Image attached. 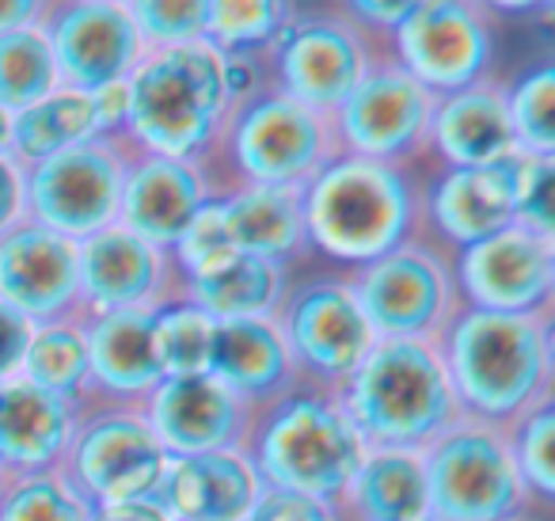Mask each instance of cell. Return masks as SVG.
Masks as SVG:
<instances>
[{"label": "cell", "instance_id": "25", "mask_svg": "<svg viewBox=\"0 0 555 521\" xmlns=\"http://www.w3.org/2000/svg\"><path fill=\"white\" fill-rule=\"evenodd\" d=\"M430 149L446 168H491L521 153L506 115V88L487 77L464 92L441 96L434 103Z\"/></svg>", "mask_w": 555, "mask_h": 521}, {"label": "cell", "instance_id": "33", "mask_svg": "<svg viewBox=\"0 0 555 521\" xmlns=\"http://www.w3.org/2000/svg\"><path fill=\"white\" fill-rule=\"evenodd\" d=\"M62 88L47 31L24 27L0 39V111L20 115Z\"/></svg>", "mask_w": 555, "mask_h": 521}, {"label": "cell", "instance_id": "9", "mask_svg": "<svg viewBox=\"0 0 555 521\" xmlns=\"http://www.w3.org/2000/svg\"><path fill=\"white\" fill-rule=\"evenodd\" d=\"M168 465L141 407L92 404L80 411L77 434L62 460V475L92 510L122 503H153Z\"/></svg>", "mask_w": 555, "mask_h": 521}, {"label": "cell", "instance_id": "19", "mask_svg": "<svg viewBox=\"0 0 555 521\" xmlns=\"http://www.w3.org/2000/svg\"><path fill=\"white\" fill-rule=\"evenodd\" d=\"M0 305L27 323L80 320L77 244L35 221H20L0 237Z\"/></svg>", "mask_w": 555, "mask_h": 521}, {"label": "cell", "instance_id": "21", "mask_svg": "<svg viewBox=\"0 0 555 521\" xmlns=\"http://www.w3.org/2000/svg\"><path fill=\"white\" fill-rule=\"evenodd\" d=\"M221 187L209 176V164L171 161V156L130 153L118 202V225L145 244L171 252L186 225L217 199Z\"/></svg>", "mask_w": 555, "mask_h": 521}, {"label": "cell", "instance_id": "3", "mask_svg": "<svg viewBox=\"0 0 555 521\" xmlns=\"http://www.w3.org/2000/svg\"><path fill=\"white\" fill-rule=\"evenodd\" d=\"M130 115L122 145L130 153L209 164L232 115L224 58L209 42L149 50L130 73Z\"/></svg>", "mask_w": 555, "mask_h": 521}, {"label": "cell", "instance_id": "47", "mask_svg": "<svg viewBox=\"0 0 555 521\" xmlns=\"http://www.w3.org/2000/svg\"><path fill=\"white\" fill-rule=\"evenodd\" d=\"M9 138H12V115L0 111V153H9Z\"/></svg>", "mask_w": 555, "mask_h": 521}, {"label": "cell", "instance_id": "7", "mask_svg": "<svg viewBox=\"0 0 555 521\" xmlns=\"http://www.w3.org/2000/svg\"><path fill=\"white\" fill-rule=\"evenodd\" d=\"M434 521H525L532 506L502 427L461 419L423 453Z\"/></svg>", "mask_w": 555, "mask_h": 521}, {"label": "cell", "instance_id": "27", "mask_svg": "<svg viewBox=\"0 0 555 521\" xmlns=\"http://www.w3.org/2000/svg\"><path fill=\"white\" fill-rule=\"evenodd\" d=\"M209 377L251 407H267L301 384L274 320H221L214 331Z\"/></svg>", "mask_w": 555, "mask_h": 521}, {"label": "cell", "instance_id": "15", "mask_svg": "<svg viewBox=\"0 0 555 521\" xmlns=\"http://www.w3.org/2000/svg\"><path fill=\"white\" fill-rule=\"evenodd\" d=\"M434 96L392 58H380L332 115L339 153L408 168L430 149Z\"/></svg>", "mask_w": 555, "mask_h": 521}, {"label": "cell", "instance_id": "23", "mask_svg": "<svg viewBox=\"0 0 555 521\" xmlns=\"http://www.w3.org/2000/svg\"><path fill=\"white\" fill-rule=\"evenodd\" d=\"M85 339L95 404L141 407L164 381L156 354V308L85 316Z\"/></svg>", "mask_w": 555, "mask_h": 521}, {"label": "cell", "instance_id": "11", "mask_svg": "<svg viewBox=\"0 0 555 521\" xmlns=\"http://www.w3.org/2000/svg\"><path fill=\"white\" fill-rule=\"evenodd\" d=\"M388 42L392 62L441 100L487 80L494 62V20L487 4L472 0H411Z\"/></svg>", "mask_w": 555, "mask_h": 521}, {"label": "cell", "instance_id": "13", "mask_svg": "<svg viewBox=\"0 0 555 521\" xmlns=\"http://www.w3.org/2000/svg\"><path fill=\"white\" fill-rule=\"evenodd\" d=\"M126 161H130V149L122 141L95 138L24 168L27 221L73 244L118 225Z\"/></svg>", "mask_w": 555, "mask_h": 521}, {"label": "cell", "instance_id": "5", "mask_svg": "<svg viewBox=\"0 0 555 521\" xmlns=\"http://www.w3.org/2000/svg\"><path fill=\"white\" fill-rule=\"evenodd\" d=\"M335 392L370 449L426 453L464 419L438 343L380 339Z\"/></svg>", "mask_w": 555, "mask_h": 521}, {"label": "cell", "instance_id": "35", "mask_svg": "<svg viewBox=\"0 0 555 521\" xmlns=\"http://www.w3.org/2000/svg\"><path fill=\"white\" fill-rule=\"evenodd\" d=\"M506 115L521 153L555 161V69L537 65L525 69L506 88Z\"/></svg>", "mask_w": 555, "mask_h": 521}, {"label": "cell", "instance_id": "45", "mask_svg": "<svg viewBox=\"0 0 555 521\" xmlns=\"http://www.w3.org/2000/svg\"><path fill=\"white\" fill-rule=\"evenodd\" d=\"M47 9L50 4H39V0H0V39L24 27L47 24Z\"/></svg>", "mask_w": 555, "mask_h": 521}, {"label": "cell", "instance_id": "20", "mask_svg": "<svg viewBox=\"0 0 555 521\" xmlns=\"http://www.w3.org/2000/svg\"><path fill=\"white\" fill-rule=\"evenodd\" d=\"M77 275L80 320L103 313H130V308H156L179 293L168 252L145 244L122 225H111L80 240Z\"/></svg>", "mask_w": 555, "mask_h": 521}, {"label": "cell", "instance_id": "48", "mask_svg": "<svg viewBox=\"0 0 555 521\" xmlns=\"http://www.w3.org/2000/svg\"><path fill=\"white\" fill-rule=\"evenodd\" d=\"M4 483H9V475H4V468H0V491H4Z\"/></svg>", "mask_w": 555, "mask_h": 521}, {"label": "cell", "instance_id": "10", "mask_svg": "<svg viewBox=\"0 0 555 521\" xmlns=\"http://www.w3.org/2000/svg\"><path fill=\"white\" fill-rule=\"evenodd\" d=\"M377 339H415L438 343V335L461 313L453 263L423 240H408L396 252L347 275Z\"/></svg>", "mask_w": 555, "mask_h": 521}, {"label": "cell", "instance_id": "44", "mask_svg": "<svg viewBox=\"0 0 555 521\" xmlns=\"http://www.w3.org/2000/svg\"><path fill=\"white\" fill-rule=\"evenodd\" d=\"M27 221V183L24 164H16L9 153H0V237Z\"/></svg>", "mask_w": 555, "mask_h": 521}, {"label": "cell", "instance_id": "40", "mask_svg": "<svg viewBox=\"0 0 555 521\" xmlns=\"http://www.w3.org/2000/svg\"><path fill=\"white\" fill-rule=\"evenodd\" d=\"M247 521H343V513H339V506L324 503V498L262 487L251 513H247Z\"/></svg>", "mask_w": 555, "mask_h": 521}, {"label": "cell", "instance_id": "4", "mask_svg": "<svg viewBox=\"0 0 555 521\" xmlns=\"http://www.w3.org/2000/svg\"><path fill=\"white\" fill-rule=\"evenodd\" d=\"M244 453L262 487L339 503L370 457V445L350 422L339 392L297 384L282 399L259 407Z\"/></svg>", "mask_w": 555, "mask_h": 521}, {"label": "cell", "instance_id": "43", "mask_svg": "<svg viewBox=\"0 0 555 521\" xmlns=\"http://www.w3.org/2000/svg\"><path fill=\"white\" fill-rule=\"evenodd\" d=\"M339 9L347 12L370 39H377V35H392L396 27L403 24L411 0H392V4H388V0H350V4H339Z\"/></svg>", "mask_w": 555, "mask_h": 521}, {"label": "cell", "instance_id": "12", "mask_svg": "<svg viewBox=\"0 0 555 521\" xmlns=\"http://www.w3.org/2000/svg\"><path fill=\"white\" fill-rule=\"evenodd\" d=\"M555 183V161L514 153L491 168H446L423 191V217L453 252L517 225L537 191Z\"/></svg>", "mask_w": 555, "mask_h": 521}, {"label": "cell", "instance_id": "30", "mask_svg": "<svg viewBox=\"0 0 555 521\" xmlns=\"http://www.w3.org/2000/svg\"><path fill=\"white\" fill-rule=\"evenodd\" d=\"M85 141H95V118L88 92H73V88H57L54 96L39 100L35 107L12 115V138L9 156L24 168L50 156L77 149Z\"/></svg>", "mask_w": 555, "mask_h": 521}, {"label": "cell", "instance_id": "22", "mask_svg": "<svg viewBox=\"0 0 555 521\" xmlns=\"http://www.w3.org/2000/svg\"><path fill=\"white\" fill-rule=\"evenodd\" d=\"M262 480L244 449L168 457L153 503L168 521H247Z\"/></svg>", "mask_w": 555, "mask_h": 521}, {"label": "cell", "instance_id": "39", "mask_svg": "<svg viewBox=\"0 0 555 521\" xmlns=\"http://www.w3.org/2000/svg\"><path fill=\"white\" fill-rule=\"evenodd\" d=\"M236 255V244H232L229 229L221 221V209H217V199L186 225L183 237L171 244L168 259H171V270H176V285H186V282H198V278L214 275L217 267Z\"/></svg>", "mask_w": 555, "mask_h": 521}, {"label": "cell", "instance_id": "2", "mask_svg": "<svg viewBox=\"0 0 555 521\" xmlns=\"http://www.w3.org/2000/svg\"><path fill=\"white\" fill-rule=\"evenodd\" d=\"M309 247L339 267H370L423 221V187L408 168L339 153L301 187Z\"/></svg>", "mask_w": 555, "mask_h": 521}, {"label": "cell", "instance_id": "26", "mask_svg": "<svg viewBox=\"0 0 555 521\" xmlns=\"http://www.w3.org/2000/svg\"><path fill=\"white\" fill-rule=\"evenodd\" d=\"M217 209H221V221L236 252L278 263V267H294L312 255L301 214V191L294 187L232 183L217 191Z\"/></svg>", "mask_w": 555, "mask_h": 521}, {"label": "cell", "instance_id": "1", "mask_svg": "<svg viewBox=\"0 0 555 521\" xmlns=\"http://www.w3.org/2000/svg\"><path fill=\"white\" fill-rule=\"evenodd\" d=\"M438 354L464 419L506 430L552 399V316H506L461 305L438 335Z\"/></svg>", "mask_w": 555, "mask_h": 521}, {"label": "cell", "instance_id": "8", "mask_svg": "<svg viewBox=\"0 0 555 521\" xmlns=\"http://www.w3.org/2000/svg\"><path fill=\"white\" fill-rule=\"evenodd\" d=\"M377 62V39L343 9H324L294 16L289 31L262 58V69L270 92L332 118Z\"/></svg>", "mask_w": 555, "mask_h": 521}, {"label": "cell", "instance_id": "18", "mask_svg": "<svg viewBox=\"0 0 555 521\" xmlns=\"http://www.w3.org/2000/svg\"><path fill=\"white\" fill-rule=\"evenodd\" d=\"M141 415L168 457H198V453L247 449L259 407L202 373L164 377L141 404Z\"/></svg>", "mask_w": 555, "mask_h": 521}, {"label": "cell", "instance_id": "16", "mask_svg": "<svg viewBox=\"0 0 555 521\" xmlns=\"http://www.w3.org/2000/svg\"><path fill=\"white\" fill-rule=\"evenodd\" d=\"M453 278L464 308L506 316H552L555 301V240L525 225L494 232L453 252Z\"/></svg>", "mask_w": 555, "mask_h": 521}, {"label": "cell", "instance_id": "28", "mask_svg": "<svg viewBox=\"0 0 555 521\" xmlns=\"http://www.w3.org/2000/svg\"><path fill=\"white\" fill-rule=\"evenodd\" d=\"M335 506L343 521H434L423 453L370 449Z\"/></svg>", "mask_w": 555, "mask_h": 521}, {"label": "cell", "instance_id": "24", "mask_svg": "<svg viewBox=\"0 0 555 521\" xmlns=\"http://www.w3.org/2000/svg\"><path fill=\"white\" fill-rule=\"evenodd\" d=\"M85 407L35 389L24 377L0 384V468L4 475L62 472Z\"/></svg>", "mask_w": 555, "mask_h": 521}, {"label": "cell", "instance_id": "34", "mask_svg": "<svg viewBox=\"0 0 555 521\" xmlns=\"http://www.w3.org/2000/svg\"><path fill=\"white\" fill-rule=\"evenodd\" d=\"M217 320L186 301L183 293L156 305V354H160L164 377H202L209 373Z\"/></svg>", "mask_w": 555, "mask_h": 521}, {"label": "cell", "instance_id": "36", "mask_svg": "<svg viewBox=\"0 0 555 521\" xmlns=\"http://www.w3.org/2000/svg\"><path fill=\"white\" fill-rule=\"evenodd\" d=\"M0 521H92V506L62 472L12 475L0 491Z\"/></svg>", "mask_w": 555, "mask_h": 521}, {"label": "cell", "instance_id": "17", "mask_svg": "<svg viewBox=\"0 0 555 521\" xmlns=\"http://www.w3.org/2000/svg\"><path fill=\"white\" fill-rule=\"evenodd\" d=\"M42 31L54 50L62 88L73 92H95L115 80H130V73L145 58L126 0L50 4Z\"/></svg>", "mask_w": 555, "mask_h": 521}, {"label": "cell", "instance_id": "41", "mask_svg": "<svg viewBox=\"0 0 555 521\" xmlns=\"http://www.w3.org/2000/svg\"><path fill=\"white\" fill-rule=\"evenodd\" d=\"M95 118V138L100 141H122L126 138V115H130V85L115 80V85H103L95 92H88Z\"/></svg>", "mask_w": 555, "mask_h": 521}, {"label": "cell", "instance_id": "14", "mask_svg": "<svg viewBox=\"0 0 555 521\" xmlns=\"http://www.w3.org/2000/svg\"><path fill=\"white\" fill-rule=\"evenodd\" d=\"M274 323L286 339L301 384L317 389H339L380 343L347 278H312L289 285Z\"/></svg>", "mask_w": 555, "mask_h": 521}, {"label": "cell", "instance_id": "29", "mask_svg": "<svg viewBox=\"0 0 555 521\" xmlns=\"http://www.w3.org/2000/svg\"><path fill=\"white\" fill-rule=\"evenodd\" d=\"M289 267L255 259V255L236 252L224 267L198 282L179 285L186 301L206 308L217 323L221 320H278L282 305L289 297Z\"/></svg>", "mask_w": 555, "mask_h": 521}, {"label": "cell", "instance_id": "37", "mask_svg": "<svg viewBox=\"0 0 555 521\" xmlns=\"http://www.w3.org/2000/svg\"><path fill=\"white\" fill-rule=\"evenodd\" d=\"M509 453H514L517 475L532 503L555 498V399L525 411L514 427H506Z\"/></svg>", "mask_w": 555, "mask_h": 521}, {"label": "cell", "instance_id": "6", "mask_svg": "<svg viewBox=\"0 0 555 521\" xmlns=\"http://www.w3.org/2000/svg\"><path fill=\"white\" fill-rule=\"evenodd\" d=\"M217 153L229 161L236 183L301 191L324 164L339 156V138L327 115L262 88L259 96L232 107Z\"/></svg>", "mask_w": 555, "mask_h": 521}, {"label": "cell", "instance_id": "38", "mask_svg": "<svg viewBox=\"0 0 555 521\" xmlns=\"http://www.w3.org/2000/svg\"><path fill=\"white\" fill-rule=\"evenodd\" d=\"M141 50L206 42V0H126Z\"/></svg>", "mask_w": 555, "mask_h": 521}, {"label": "cell", "instance_id": "31", "mask_svg": "<svg viewBox=\"0 0 555 521\" xmlns=\"http://www.w3.org/2000/svg\"><path fill=\"white\" fill-rule=\"evenodd\" d=\"M24 381L65 404L92 407V366H88V339L85 320H57L35 328L31 346L24 354Z\"/></svg>", "mask_w": 555, "mask_h": 521}, {"label": "cell", "instance_id": "32", "mask_svg": "<svg viewBox=\"0 0 555 521\" xmlns=\"http://www.w3.org/2000/svg\"><path fill=\"white\" fill-rule=\"evenodd\" d=\"M297 9L282 0H206V42L221 58H262L289 31Z\"/></svg>", "mask_w": 555, "mask_h": 521}, {"label": "cell", "instance_id": "46", "mask_svg": "<svg viewBox=\"0 0 555 521\" xmlns=\"http://www.w3.org/2000/svg\"><path fill=\"white\" fill-rule=\"evenodd\" d=\"M92 521H168L156 503H122V506H103L92 510Z\"/></svg>", "mask_w": 555, "mask_h": 521}, {"label": "cell", "instance_id": "42", "mask_svg": "<svg viewBox=\"0 0 555 521\" xmlns=\"http://www.w3.org/2000/svg\"><path fill=\"white\" fill-rule=\"evenodd\" d=\"M35 323H27L20 313H12L9 305H0V384L20 377L24 369V354L31 346Z\"/></svg>", "mask_w": 555, "mask_h": 521}]
</instances>
